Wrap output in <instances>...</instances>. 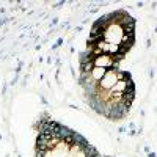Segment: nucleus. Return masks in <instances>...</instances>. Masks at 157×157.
<instances>
[{
  "label": "nucleus",
  "instance_id": "f257e3e1",
  "mask_svg": "<svg viewBox=\"0 0 157 157\" xmlns=\"http://www.w3.org/2000/svg\"><path fill=\"white\" fill-rule=\"evenodd\" d=\"M82 69V85L93 109L110 120L123 118L134 101L130 75L115 66L83 64Z\"/></svg>",
  "mask_w": 157,
  "mask_h": 157
},
{
  "label": "nucleus",
  "instance_id": "f03ea898",
  "mask_svg": "<svg viewBox=\"0 0 157 157\" xmlns=\"http://www.w3.org/2000/svg\"><path fill=\"white\" fill-rule=\"evenodd\" d=\"M134 43V21L127 13L118 11L101 17L90 35L88 64L115 66Z\"/></svg>",
  "mask_w": 157,
  "mask_h": 157
},
{
  "label": "nucleus",
  "instance_id": "7ed1b4c3",
  "mask_svg": "<svg viewBox=\"0 0 157 157\" xmlns=\"http://www.w3.org/2000/svg\"><path fill=\"white\" fill-rule=\"evenodd\" d=\"M38 157H101L72 130L50 124L38 138Z\"/></svg>",
  "mask_w": 157,
  "mask_h": 157
}]
</instances>
